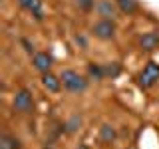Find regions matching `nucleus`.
Instances as JSON below:
<instances>
[{
	"label": "nucleus",
	"instance_id": "5",
	"mask_svg": "<svg viewBox=\"0 0 159 149\" xmlns=\"http://www.w3.org/2000/svg\"><path fill=\"white\" fill-rule=\"evenodd\" d=\"M139 46H141L143 52H153V50H157L159 48V34L157 32H145L139 38Z\"/></svg>",
	"mask_w": 159,
	"mask_h": 149
},
{
	"label": "nucleus",
	"instance_id": "1",
	"mask_svg": "<svg viewBox=\"0 0 159 149\" xmlns=\"http://www.w3.org/2000/svg\"><path fill=\"white\" fill-rule=\"evenodd\" d=\"M60 79H62L64 89H68L72 93H80V92H86L88 89V79L82 74H78L76 70H64L60 74Z\"/></svg>",
	"mask_w": 159,
	"mask_h": 149
},
{
	"label": "nucleus",
	"instance_id": "12",
	"mask_svg": "<svg viewBox=\"0 0 159 149\" xmlns=\"http://www.w3.org/2000/svg\"><path fill=\"white\" fill-rule=\"evenodd\" d=\"M88 74L93 79H103V76H106V70H103L102 66H98V64H88Z\"/></svg>",
	"mask_w": 159,
	"mask_h": 149
},
{
	"label": "nucleus",
	"instance_id": "4",
	"mask_svg": "<svg viewBox=\"0 0 159 149\" xmlns=\"http://www.w3.org/2000/svg\"><path fill=\"white\" fill-rule=\"evenodd\" d=\"M12 106H14V111L18 113H30L34 107V97L28 89H18L16 96L12 99Z\"/></svg>",
	"mask_w": 159,
	"mask_h": 149
},
{
	"label": "nucleus",
	"instance_id": "14",
	"mask_svg": "<svg viewBox=\"0 0 159 149\" xmlns=\"http://www.w3.org/2000/svg\"><path fill=\"white\" fill-rule=\"evenodd\" d=\"M103 70H106V76L116 78L117 74H119V70H121V68H119V64H117V62H113V64H109V66H106Z\"/></svg>",
	"mask_w": 159,
	"mask_h": 149
},
{
	"label": "nucleus",
	"instance_id": "15",
	"mask_svg": "<svg viewBox=\"0 0 159 149\" xmlns=\"http://www.w3.org/2000/svg\"><path fill=\"white\" fill-rule=\"evenodd\" d=\"M93 4H96V0H78V6L84 10V12H89V10L93 8Z\"/></svg>",
	"mask_w": 159,
	"mask_h": 149
},
{
	"label": "nucleus",
	"instance_id": "7",
	"mask_svg": "<svg viewBox=\"0 0 159 149\" xmlns=\"http://www.w3.org/2000/svg\"><path fill=\"white\" fill-rule=\"evenodd\" d=\"M116 8H117V4H113L111 0H99L96 4V10L99 12V16L109 18V20H113V16H116Z\"/></svg>",
	"mask_w": 159,
	"mask_h": 149
},
{
	"label": "nucleus",
	"instance_id": "2",
	"mask_svg": "<svg viewBox=\"0 0 159 149\" xmlns=\"http://www.w3.org/2000/svg\"><path fill=\"white\" fill-rule=\"evenodd\" d=\"M157 82H159V64L157 62H147L145 66H143V70L139 72V76H137L139 88L149 89V88L155 86Z\"/></svg>",
	"mask_w": 159,
	"mask_h": 149
},
{
	"label": "nucleus",
	"instance_id": "3",
	"mask_svg": "<svg viewBox=\"0 0 159 149\" xmlns=\"http://www.w3.org/2000/svg\"><path fill=\"white\" fill-rule=\"evenodd\" d=\"M116 22L113 20H109V18H102V20H98L96 24H93V28H92V32H93V36L99 38V40H111L113 36H116Z\"/></svg>",
	"mask_w": 159,
	"mask_h": 149
},
{
	"label": "nucleus",
	"instance_id": "6",
	"mask_svg": "<svg viewBox=\"0 0 159 149\" xmlns=\"http://www.w3.org/2000/svg\"><path fill=\"white\" fill-rule=\"evenodd\" d=\"M32 64L38 72L46 74V72H50V66H52V56H50L48 52H38V54H34Z\"/></svg>",
	"mask_w": 159,
	"mask_h": 149
},
{
	"label": "nucleus",
	"instance_id": "16",
	"mask_svg": "<svg viewBox=\"0 0 159 149\" xmlns=\"http://www.w3.org/2000/svg\"><path fill=\"white\" fill-rule=\"evenodd\" d=\"M80 149H89V147H86V145H82V147H80Z\"/></svg>",
	"mask_w": 159,
	"mask_h": 149
},
{
	"label": "nucleus",
	"instance_id": "11",
	"mask_svg": "<svg viewBox=\"0 0 159 149\" xmlns=\"http://www.w3.org/2000/svg\"><path fill=\"white\" fill-rule=\"evenodd\" d=\"M0 149H20V141L8 133H2L0 135Z\"/></svg>",
	"mask_w": 159,
	"mask_h": 149
},
{
	"label": "nucleus",
	"instance_id": "13",
	"mask_svg": "<svg viewBox=\"0 0 159 149\" xmlns=\"http://www.w3.org/2000/svg\"><path fill=\"white\" fill-rule=\"evenodd\" d=\"M99 135H102V141H111V139L116 137V133H113V129L109 125H103L102 131H99Z\"/></svg>",
	"mask_w": 159,
	"mask_h": 149
},
{
	"label": "nucleus",
	"instance_id": "10",
	"mask_svg": "<svg viewBox=\"0 0 159 149\" xmlns=\"http://www.w3.org/2000/svg\"><path fill=\"white\" fill-rule=\"evenodd\" d=\"M116 4L123 14H133V12H137V8H139L137 0H116Z\"/></svg>",
	"mask_w": 159,
	"mask_h": 149
},
{
	"label": "nucleus",
	"instance_id": "8",
	"mask_svg": "<svg viewBox=\"0 0 159 149\" xmlns=\"http://www.w3.org/2000/svg\"><path fill=\"white\" fill-rule=\"evenodd\" d=\"M42 86L48 89V92H52V93H56L60 92V88H62V79H60L58 76H54V74H42Z\"/></svg>",
	"mask_w": 159,
	"mask_h": 149
},
{
	"label": "nucleus",
	"instance_id": "9",
	"mask_svg": "<svg viewBox=\"0 0 159 149\" xmlns=\"http://www.w3.org/2000/svg\"><path fill=\"white\" fill-rule=\"evenodd\" d=\"M18 4L24 10L32 12L36 18H42V0H18Z\"/></svg>",
	"mask_w": 159,
	"mask_h": 149
}]
</instances>
